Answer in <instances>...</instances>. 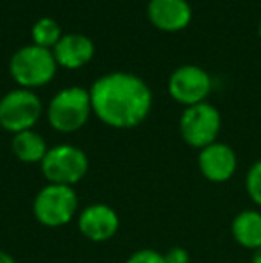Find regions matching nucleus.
Segmentation results:
<instances>
[{"label": "nucleus", "instance_id": "obj_1", "mask_svg": "<svg viewBox=\"0 0 261 263\" xmlns=\"http://www.w3.org/2000/svg\"><path fill=\"white\" fill-rule=\"evenodd\" d=\"M91 107L98 120L115 129L139 125L152 109V91L143 79L127 72L98 77L90 88Z\"/></svg>", "mask_w": 261, "mask_h": 263}, {"label": "nucleus", "instance_id": "obj_2", "mask_svg": "<svg viewBox=\"0 0 261 263\" xmlns=\"http://www.w3.org/2000/svg\"><path fill=\"white\" fill-rule=\"evenodd\" d=\"M57 72L54 52L38 45H25L13 54L9 61V73L14 83L25 90L49 84Z\"/></svg>", "mask_w": 261, "mask_h": 263}, {"label": "nucleus", "instance_id": "obj_3", "mask_svg": "<svg viewBox=\"0 0 261 263\" xmlns=\"http://www.w3.org/2000/svg\"><path fill=\"white\" fill-rule=\"evenodd\" d=\"M93 113L90 90L70 86L52 97L47 109V118L52 129L59 133H75L88 122Z\"/></svg>", "mask_w": 261, "mask_h": 263}, {"label": "nucleus", "instance_id": "obj_4", "mask_svg": "<svg viewBox=\"0 0 261 263\" xmlns=\"http://www.w3.org/2000/svg\"><path fill=\"white\" fill-rule=\"evenodd\" d=\"M42 172L50 184L73 186L88 172V156L75 145H56L47 151L42 161Z\"/></svg>", "mask_w": 261, "mask_h": 263}, {"label": "nucleus", "instance_id": "obj_5", "mask_svg": "<svg viewBox=\"0 0 261 263\" xmlns=\"http://www.w3.org/2000/svg\"><path fill=\"white\" fill-rule=\"evenodd\" d=\"M42 101L32 90L18 88L0 99V127L9 133L31 131L42 117Z\"/></svg>", "mask_w": 261, "mask_h": 263}, {"label": "nucleus", "instance_id": "obj_6", "mask_svg": "<svg viewBox=\"0 0 261 263\" xmlns=\"http://www.w3.org/2000/svg\"><path fill=\"white\" fill-rule=\"evenodd\" d=\"M79 199L72 186L63 184H47L38 192L32 204L34 217L47 228H59L68 224L77 211Z\"/></svg>", "mask_w": 261, "mask_h": 263}, {"label": "nucleus", "instance_id": "obj_7", "mask_svg": "<svg viewBox=\"0 0 261 263\" xmlns=\"http://www.w3.org/2000/svg\"><path fill=\"white\" fill-rule=\"evenodd\" d=\"M220 127H222V118L218 109L208 102L186 107L179 120L183 140L195 149H204L215 143Z\"/></svg>", "mask_w": 261, "mask_h": 263}, {"label": "nucleus", "instance_id": "obj_8", "mask_svg": "<svg viewBox=\"0 0 261 263\" xmlns=\"http://www.w3.org/2000/svg\"><path fill=\"white\" fill-rule=\"evenodd\" d=\"M211 77L204 68L197 65H183L168 79V91L179 104L190 107L206 102L211 91Z\"/></svg>", "mask_w": 261, "mask_h": 263}, {"label": "nucleus", "instance_id": "obj_9", "mask_svg": "<svg viewBox=\"0 0 261 263\" xmlns=\"http://www.w3.org/2000/svg\"><path fill=\"white\" fill-rule=\"evenodd\" d=\"M238 159L234 151L226 143L215 142L198 153V168L211 183H226L234 176Z\"/></svg>", "mask_w": 261, "mask_h": 263}, {"label": "nucleus", "instance_id": "obj_10", "mask_svg": "<svg viewBox=\"0 0 261 263\" xmlns=\"http://www.w3.org/2000/svg\"><path fill=\"white\" fill-rule=\"evenodd\" d=\"M147 16L156 29L165 32L183 31L192 22V7L186 0H150Z\"/></svg>", "mask_w": 261, "mask_h": 263}, {"label": "nucleus", "instance_id": "obj_11", "mask_svg": "<svg viewBox=\"0 0 261 263\" xmlns=\"http://www.w3.org/2000/svg\"><path fill=\"white\" fill-rule=\"evenodd\" d=\"M118 215L108 204H90L79 215V231L93 242H106L118 231Z\"/></svg>", "mask_w": 261, "mask_h": 263}, {"label": "nucleus", "instance_id": "obj_12", "mask_svg": "<svg viewBox=\"0 0 261 263\" xmlns=\"http://www.w3.org/2000/svg\"><path fill=\"white\" fill-rule=\"evenodd\" d=\"M52 52L57 61V66L77 70L83 68L84 65H88L93 59L95 45L88 36L72 32V34H63V38L57 42Z\"/></svg>", "mask_w": 261, "mask_h": 263}, {"label": "nucleus", "instance_id": "obj_13", "mask_svg": "<svg viewBox=\"0 0 261 263\" xmlns=\"http://www.w3.org/2000/svg\"><path fill=\"white\" fill-rule=\"evenodd\" d=\"M233 236L242 247L256 251L261 247V213L256 210H245L238 213L231 226Z\"/></svg>", "mask_w": 261, "mask_h": 263}, {"label": "nucleus", "instance_id": "obj_14", "mask_svg": "<svg viewBox=\"0 0 261 263\" xmlns=\"http://www.w3.org/2000/svg\"><path fill=\"white\" fill-rule=\"evenodd\" d=\"M11 149H13L14 156L24 163H42L47 151H49L42 135L34 133L32 129L14 135L13 142H11Z\"/></svg>", "mask_w": 261, "mask_h": 263}, {"label": "nucleus", "instance_id": "obj_15", "mask_svg": "<svg viewBox=\"0 0 261 263\" xmlns=\"http://www.w3.org/2000/svg\"><path fill=\"white\" fill-rule=\"evenodd\" d=\"M31 34H32L34 45L43 47V49H49V50L54 49V47L57 45V42L63 38L59 24H57L54 18H49V16L39 18V20L32 25Z\"/></svg>", "mask_w": 261, "mask_h": 263}, {"label": "nucleus", "instance_id": "obj_16", "mask_svg": "<svg viewBox=\"0 0 261 263\" xmlns=\"http://www.w3.org/2000/svg\"><path fill=\"white\" fill-rule=\"evenodd\" d=\"M245 188L252 202L261 208V159L249 168L247 177H245Z\"/></svg>", "mask_w": 261, "mask_h": 263}, {"label": "nucleus", "instance_id": "obj_17", "mask_svg": "<svg viewBox=\"0 0 261 263\" xmlns=\"http://www.w3.org/2000/svg\"><path fill=\"white\" fill-rule=\"evenodd\" d=\"M127 263H167V261H165V254L157 253V251L142 249V251H136L129 260H127Z\"/></svg>", "mask_w": 261, "mask_h": 263}, {"label": "nucleus", "instance_id": "obj_18", "mask_svg": "<svg viewBox=\"0 0 261 263\" xmlns=\"http://www.w3.org/2000/svg\"><path fill=\"white\" fill-rule=\"evenodd\" d=\"M165 261L167 263H190V254L183 247H172L167 254H165Z\"/></svg>", "mask_w": 261, "mask_h": 263}, {"label": "nucleus", "instance_id": "obj_19", "mask_svg": "<svg viewBox=\"0 0 261 263\" xmlns=\"http://www.w3.org/2000/svg\"><path fill=\"white\" fill-rule=\"evenodd\" d=\"M0 263H16V261L13 260V256H9L7 253L0 251Z\"/></svg>", "mask_w": 261, "mask_h": 263}, {"label": "nucleus", "instance_id": "obj_20", "mask_svg": "<svg viewBox=\"0 0 261 263\" xmlns=\"http://www.w3.org/2000/svg\"><path fill=\"white\" fill-rule=\"evenodd\" d=\"M252 263H261V247L256 249L254 254H252Z\"/></svg>", "mask_w": 261, "mask_h": 263}, {"label": "nucleus", "instance_id": "obj_21", "mask_svg": "<svg viewBox=\"0 0 261 263\" xmlns=\"http://www.w3.org/2000/svg\"><path fill=\"white\" fill-rule=\"evenodd\" d=\"M259 36H261V24H259Z\"/></svg>", "mask_w": 261, "mask_h": 263}]
</instances>
